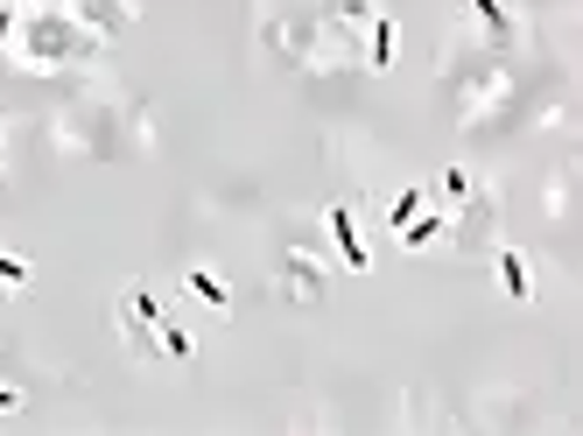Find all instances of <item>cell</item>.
Returning <instances> with one entry per match:
<instances>
[{
    "label": "cell",
    "mask_w": 583,
    "mask_h": 436,
    "mask_svg": "<svg viewBox=\"0 0 583 436\" xmlns=\"http://www.w3.org/2000/svg\"><path fill=\"white\" fill-rule=\"evenodd\" d=\"M324 225H331V239H338V253H345V267H352V275H366L372 253H366V239H358V212H352V204H331V212H324Z\"/></svg>",
    "instance_id": "1"
},
{
    "label": "cell",
    "mask_w": 583,
    "mask_h": 436,
    "mask_svg": "<svg viewBox=\"0 0 583 436\" xmlns=\"http://www.w3.org/2000/svg\"><path fill=\"white\" fill-rule=\"evenodd\" d=\"M281 296H295V303H324V267L309 261V253H289V261H281Z\"/></svg>",
    "instance_id": "2"
},
{
    "label": "cell",
    "mask_w": 583,
    "mask_h": 436,
    "mask_svg": "<svg viewBox=\"0 0 583 436\" xmlns=\"http://www.w3.org/2000/svg\"><path fill=\"white\" fill-rule=\"evenodd\" d=\"M499 289L514 296V303H534V267L520 247H499Z\"/></svg>",
    "instance_id": "3"
},
{
    "label": "cell",
    "mask_w": 583,
    "mask_h": 436,
    "mask_svg": "<svg viewBox=\"0 0 583 436\" xmlns=\"http://www.w3.org/2000/svg\"><path fill=\"white\" fill-rule=\"evenodd\" d=\"M183 289H190V296H198V303H204V310H232V289H226V282H218V275H212V267H190V275H183Z\"/></svg>",
    "instance_id": "4"
},
{
    "label": "cell",
    "mask_w": 583,
    "mask_h": 436,
    "mask_svg": "<svg viewBox=\"0 0 583 436\" xmlns=\"http://www.w3.org/2000/svg\"><path fill=\"white\" fill-rule=\"evenodd\" d=\"M465 8L478 14V28H485L492 42H514V14H506V0H465Z\"/></svg>",
    "instance_id": "5"
},
{
    "label": "cell",
    "mask_w": 583,
    "mask_h": 436,
    "mask_svg": "<svg viewBox=\"0 0 583 436\" xmlns=\"http://www.w3.org/2000/svg\"><path fill=\"white\" fill-rule=\"evenodd\" d=\"M443 233H451V219H408V225H401L394 239H401V247H408V253H422V247H436Z\"/></svg>",
    "instance_id": "6"
},
{
    "label": "cell",
    "mask_w": 583,
    "mask_h": 436,
    "mask_svg": "<svg viewBox=\"0 0 583 436\" xmlns=\"http://www.w3.org/2000/svg\"><path fill=\"white\" fill-rule=\"evenodd\" d=\"M366 64H372V71H394V22H386V14H380V22H372V42H366Z\"/></svg>",
    "instance_id": "7"
},
{
    "label": "cell",
    "mask_w": 583,
    "mask_h": 436,
    "mask_svg": "<svg viewBox=\"0 0 583 436\" xmlns=\"http://www.w3.org/2000/svg\"><path fill=\"white\" fill-rule=\"evenodd\" d=\"M155 345H162V359H190V352H198V338H190V331L176 324V317H162V331H155Z\"/></svg>",
    "instance_id": "8"
},
{
    "label": "cell",
    "mask_w": 583,
    "mask_h": 436,
    "mask_svg": "<svg viewBox=\"0 0 583 436\" xmlns=\"http://www.w3.org/2000/svg\"><path fill=\"white\" fill-rule=\"evenodd\" d=\"M0 282H8V289H28V282H36V267H28L22 253H8V247H0Z\"/></svg>",
    "instance_id": "9"
},
{
    "label": "cell",
    "mask_w": 583,
    "mask_h": 436,
    "mask_svg": "<svg viewBox=\"0 0 583 436\" xmlns=\"http://www.w3.org/2000/svg\"><path fill=\"white\" fill-rule=\"evenodd\" d=\"M415 212H422V190H401V198L386 204V225H394V233H401V225H408Z\"/></svg>",
    "instance_id": "10"
},
{
    "label": "cell",
    "mask_w": 583,
    "mask_h": 436,
    "mask_svg": "<svg viewBox=\"0 0 583 436\" xmlns=\"http://www.w3.org/2000/svg\"><path fill=\"white\" fill-rule=\"evenodd\" d=\"M443 198L465 204V198H471V176H465V170H443Z\"/></svg>",
    "instance_id": "11"
},
{
    "label": "cell",
    "mask_w": 583,
    "mask_h": 436,
    "mask_svg": "<svg viewBox=\"0 0 583 436\" xmlns=\"http://www.w3.org/2000/svg\"><path fill=\"white\" fill-rule=\"evenodd\" d=\"M28 409V395H22V387H0V415H22Z\"/></svg>",
    "instance_id": "12"
},
{
    "label": "cell",
    "mask_w": 583,
    "mask_h": 436,
    "mask_svg": "<svg viewBox=\"0 0 583 436\" xmlns=\"http://www.w3.org/2000/svg\"><path fill=\"white\" fill-rule=\"evenodd\" d=\"M0 148H8V120H0Z\"/></svg>",
    "instance_id": "13"
}]
</instances>
